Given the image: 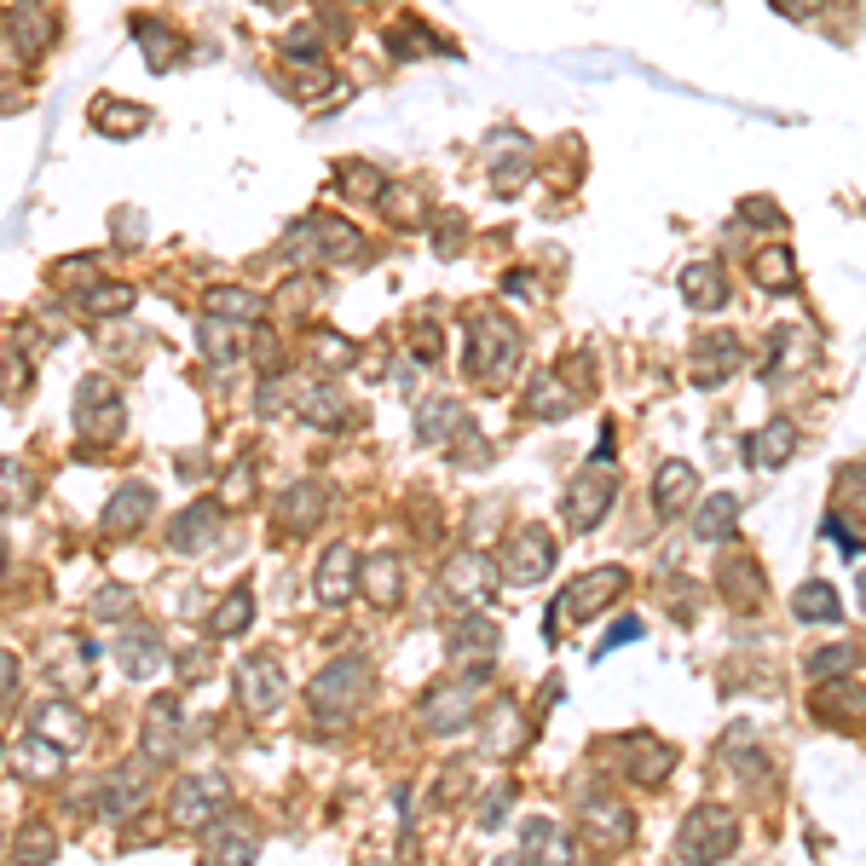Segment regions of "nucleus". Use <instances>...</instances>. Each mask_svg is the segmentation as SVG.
I'll list each match as a JSON object with an SVG mask.
<instances>
[{"label": "nucleus", "mask_w": 866, "mask_h": 866, "mask_svg": "<svg viewBox=\"0 0 866 866\" xmlns=\"http://www.w3.org/2000/svg\"><path fill=\"white\" fill-rule=\"evenodd\" d=\"M456 422H462L456 399H439V405L428 399V405H422V416H416V428H422V439H428V446H434V439H439V446H446V434L456 428Z\"/></svg>", "instance_id": "nucleus-30"}, {"label": "nucleus", "mask_w": 866, "mask_h": 866, "mask_svg": "<svg viewBox=\"0 0 866 866\" xmlns=\"http://www.w3.org/2000/svg\"><path fill=\"white\" fill-rule=\"evenodd\" d=\"M139 41H145V58H151L156 70L174 64V52H179V41H174V35H156V24H139Z\"/></svg>", "instance_id": "nucleus-38"}, {"label": "nucleus", "mask_w": 866, "mask_h": 866, "mask_svg": "<svg viewBox=\"0 0 866 866\" xmlns=\"http://www.w3.org/2000/svg\"><path fill=\"white\" fill-rule=\"evenodd\" d=\"M214 803H226V780L220 774H186L174 785V797H168V815L179 826H203Z\"/></svg>", "instance_id": "nucleus-7"}, {"label": "nucleus", "mask_w": 866, "mask_h": 866, "mask_svg": "<svg viewBox=\"0 0 866 866\" xmlns=\"http://www.w3.org/2000/svg\"><path fill=\"white\" fill-rule=\"evenodd\" d=\"M237 699H244V711L272 716L277 704H284V676H277V664L272 659H249L244 671H237Z\"/></svg>", "instance_id": "nucleus-9"}, {"label": "nucleus", "mask_w": 866, "mask_h": 866, "mask_svg": "<svg viewBox=\"0 0 866 866\" xmlns=\"http://www.w3.org/2000/svg\"><path fill=\"white\" fill-rule=\"evenodd\" d=\"M688 497H693V468H688V462H664L659 479H653L659 514H681V509H688Z\"/></svg>", "instance_id": "nucleus-20"}, {"label": "nucleus", "mask_w": 866, "mask_h": 866, "mask_svg": "<svg viewBox=\"0 0 866 866\" xmlns=\"http://www.w3.org/2000/svg\"><path fill=\"white\" fill-rule=\"evenodd\" d=\"M792 451H797V422H769L757 439H751V462L757 468H780V462H792Z\"/></svg>", "instance_id": "nucleus-19"}, {"label": "nucleus", "mask_w": 866, "mask_h": 866, "mask_svg": "<svg viewBox=\"0 0 866 866\" xmlns=\"http://www.w3.org/2000/svg\"><path fill=\"white\" fill-rule=\"evenodd\" d=\"M341 191H358V197H376V191H381V179H376V174H370L365 163H353L347 174H341Z\"/></svg>", "instance_id": "nucleus-40"}, {"label": "nucleus", "mask_w": 866, "mask_h": 866, "mask_svg": "<svg viewBox=\"0 0 866 866\" xmlns=\"http://www.w3.org/2000/svg\"><path fill=\"white\" fill-rule=\"evenodd\" d=\"M151 762V757H145ZM145 762H133V769H116V780L105 785V797H98V809H105L110 820H128L139 803H145V785H151V774H145Z\"/></svg>", "instance_id": "nucleus-13"}, {"label": "nucleus", "mask_w": 866, "mask_h": 866, "mask_svg": "<svg viewBox=\"0 0 866 866\" xmlns=\"http://www.w3.org/2000/svg\"><path fill=\"white\" fill-rule=\"evenodd\" d=\"M318 514H324V491H318V486H289L284 497H277V526H284V532L318 526Z\"/></svg>", "instance_id": "nucleus-16"}, {"label": "nucleus", "mask_w": 866, "mask_h": 866, "mask_svg": "<svg viewBox=\"0 0 866 866\" xmlns=\"http://www.w3.org/2000/svg\"><path fill=\"white\" fill-rule=\"evenodd\" d=\"M618 641H641V618H618V624H613V636H607V648H601V653H613Z\"/></svg>", "instance_id": "nucleus-42"}, {"label": "nucleus", "mask_w": 866, "mask_h": 866, "mask_svg": "<svg viewBox=\"0 0 866 866\" xmlns=\"http://www.w3.org/2000/svg\"><path fill=\"white\" fill-rule=\"evenodd\" d=\"M514 365H520V330L509 324V318H497V312L479 318L474 324V370L497 388V381L514 376Z\"/></svg>", "instance_id": "nucleus-3"}, {"label": "nucleus", "mask_w": 866, "mask_h": 866, "mask_svg": "<svg viewBox=\"0 0 866 866\" xmlns=\"http://www.w3.org/2000/svg\"><path fill=\"white\" fill-rule=\"evenodd\" d=\"M174 751H179V699H156L145 711V757L174 762Z\"/></svg>", "instance_id": "nucleus-12"}, {"label": "nucleus", "mask_w": 866, "mask_h": 866, "mask_svg": "<svg viewBox=\"0 0 866 866\" xmlns=\"http://www.w3.org/2000/svg\"><path fill=\"white\" fill-rule=\"evenodd\" d=\"M774 7L785 12V17H809V12H820L826 0H774Z\"/></svg>", "instance_id": "nucleus-44"}, {"label": "nucleus", "mask_w": 866, "mask_h": 866, "mask_svg": "<svg viewBox=\"0 0 866 866\" xmlns=\"http://www.w3.org/2000/svg\"><path fill=\"white\" fill-rule=\"evenodd\" d=\"M312 237H318V254L324 260H347V254L358 260L365 254V237H358L347 220H312Z\"/></svg>", "instance_id": "nucleus-26"}, {"label": "nucleus", "mask_w": 866, "mask_h": 866, "mask_svg": "<svg viewBox=\"0 0 866 866\" xmlns=\"http://www.w3.org/2000/svg\"><path fill=\"white\" fill-rule=\"evenodd\" d=\"M116 664H122L128 676H156L163 671V641H156L151 630H128L122 641H116Z\"/></svg>", "instance_id": "nucleus-17"}, {"label": "nucleus", "mask_w": 866, "mask_h": 866, "mask_svg": "<svg viewBox=\"0 0 866 866\" xmlns=\"http://www.w3.org/2000/svg\"><path fill=\"white\" fill-rule=\"evenodd\" d=\"M734 843H739V826H734L728 809H693L688 826H681V838H676V855L681 861H716V855H728Z\"/></svg>", "instance_id": "nucleus-4"}, {"label": "nucleus", "mask_w": 866, "mask_h": 866, "mask_svg": "<svg viewBox=\"0 0 866 866\" xmlns=\"http://www.w3.org/2000/svg\"><path fill=\"white\" fill-rule=\"evenodd\" d=\"M861 583H866V578H861Z\"/></svg>", "instance_id": "nucleus-46"}, {"label": "nucleus", "mask_w": 866, "mask_h": 866, "mask_svg": "<svg viewBox=\"0 0 866 866\" xmlns=\"http://www.w3.org/2000/svg\"><path fill=\"white\" fill-rule=\"evenodd\" d=\"M491 722H497V728H491V739H486V745H491V751H514V745H520V739H526V728H520V711H514V704H509V699H502V704H497V711H491Z\"/></svg>", "instance_id": "nucleus-32"}, {"label": "nucleus", "mask_w": 866, "mask_h": 866, "mask_svg": "<svg viewBox=\"0 0 866 866\" xmlns=\"http://www.w3.org/2000/svg\"><path fill=\"white\" fill-rule=\"evenodd\" d=\"M446 590L451 595H479V590H491V560L486 555H474V549H462V555H451L446 560Z\"/></svg>", "instance_id": "nucleus-18"}, {"label": "nucleus", "mask_w": 866, "mask_h": 866, "mask_svg": "<svg viewBox=\"0 0 866 866\" xmlns=\"http://www.w3.org/2000/svg\"><path fill=\"white\" fill-rule=\"evenodd\" d=\"M353 583H358V555L347 549V543H330V549H324V567H318V601L341 607V601L353 595Z\"/></svg>", "instance_id": "nucleus-11"}, {"label": "nucleus", "mask_w": 866, "mask_h": 866, "mask_svg": "<svg viewBox=\"0 0 866 866\" xmlns=\"http://www.w3.org/2000/svg\"><path fill=\"white\" fill-rule=\"evenodd\" d=\"M491 641H497L491 618H486V624H479V618H468V624H462V636H451V659L474 653V648H479V653H491Z\"/></svg>", "instance_id": "nucleus-35"}, {"label": "nucleus", "mask_w": 866, "mask_h": 866, "mask_svg": "<svg viewBox=\"0 0 866 866\" xmlns=\"http://www.w3.org/2000/svg\"><path fill=\"white\" fill-rule=\"evenodd\" d=\"M792 613H797V618H809V624H838V618H843L832 583H803L797 601H792Z\"/></svg>", "instance_id": "nucleus-28"}, {"label": "nucleus", "mask_w": 866, "mask_h": 866, "mask_svg": "<svg viewBox=\"0 0 866 866\" xmlns=\"http://www.w3.org/2000/svg\"><path fill=\"white\" fill-rule=\"evenodd\" d=\"M133 307V289H93L87 295V312H128Z\"/></svg>", "instance_id": "nucleus-39"}, {"label": "nucleus", "mask_w": 866, "mask_h": 866, "mask_svg": "<svg viewBox=\"0 0 866 866\" xmlns=\"http://www.w3.org/2000/svg\"><path fill=\"white\" fill-rule=\"evenodd\" d=\"M284 58H318V35H307V29L289 35V41H284Z\"/></svg>", "instance_id": "nucleus-43"}, {"label": "nucleus", "mask_w": 866, "mask_h": 866, "mask_svg": "<svg viewBox=\"0 0 866 866\" xmlns=\"http://www.w3.org/2000/svg\"><path fill=\"white\" fill-rule=\"evenodd\" d=\"M214 532H220V514L209 509V502H191V509L168 526V543H174L179 555H203L209 543H214Z\"/></svg>", "instance_id": "nucleus-14"}, {"label": "nucleus", "mask_w": 866, "mask_h": 866, "mask_svg": "<svg viewBox=\"0 0 866 866\" xmlns=\"http://www.w3.org/2000/svg\"><path fill=\"white\" fill-rule=\"evenodd\" d=\"M607 509H613V479H601V474L572 479V491H567V520H572L578 532H595Z\"/></svg>", "instance_id": "nucleus-10"}, {"label": "nucleus", "mask_w": 866, "mask_h": 866, "mask_svg": "<svg viewBox=\"0 0 866 866\" xmlns=\"http://www.w3.org/2000/svg\"><path fill=\"white\" fill-rule=\"evenodd\" d=\"M838 671H855V648H820V653H809V676H838Z\"/></svg>", "instance_id": "nucleus-37"}, {"label": "nucleus", "mask_w": 866, "mask_h": 866, "mask_svg": "<svg viewBox=\"0 0 866 866\" xmlns=\"http://www.w3.org/2000/svg\"><path fill=\"white\" fill-rule=\"evenodd\" d=\"M479 688H486V664H474L462 681H446L439 693H428V704H422V722H428L434 734H456L474 722V704H479Z\"/></svg>", "instance_id": "nucleus-2"}, {"label": "nucleus", "mask_w": 866, "mask_h": 866, "mask_svg": "<svg viewBox=\"0 0 866 866\" xmlns=\"http://www.w3.org/2000/svg\"><path fill=\"white\" fill-rule=\"evenodd\" d=\"M365 590H370L376 607H393V601L405 595V583H399V560H393L388 549L370 555V567H365Z\"/></svg>", "instance_id": "nucleus-27"}, {"label": "nucleus", "mask_w": 866, "mask_h": 866, "mask_svg": "<svg viewBox=\"0 0 866 866\" xmlns=\"http://www.w3.org/2000/svg\"><path fill=\"white\" fill-rule=\"evenodd\" d=\"M757 284H769V289H792V284H797V272H792V254H785V249L757 254Z\"/></svg>", "instance_id": "nucleus-33"}, {"label": "nucleus", "mask_w": 866, "mask_h": 866, "mask_svg": "<svg viewBox=\"0 0 866 866\" xmlns=\"http://www.w3.org/2000/svg\"><path fill=\"white\" fill-rule=\"evenodd\" d=\"M249 618H254V590H244V583H237V590H232V595H226V601H220V607H214L209 630H214V636H237V630H244Z\"/></svg>", "instance_id": "nucleus-29"}, {"label": "nucleus", "mask_w": 866, "mask_h": 866, "mask_svg": "<svg viewBox=\"0 0 866 866\" xmlns=\"http://www.w3.org/2000/svg\"><path fill=\"white\" fill-rule=\"evenodd\" d=\"M128 607V590H110V595H98V613H122Z\"/></svg>", "instance_id": "nucleus-45"}, {"label": "nucleus", "mask_w": 866, "mask_h": 866, "mask_svg": "<svg viewBox=\"0 0 866 866\" xmlns=\"http://www.w3.org/2000/svg\"><path fill=\"white\" fill-rule=\"evenodd\" d=\"M624 583H630V578H624V567H595L590 578L578 583V590L560 595V607H555V613H567V618H578V624H583V618H595L601 607H607V601L624 590Z\"/></svg>", "instance_id": "nucleus-8"}, {"label": "nucleus", "mask_w": 866, "mask_h": 866, "mask_svg": "<svg viewBox=\"0 0 866 866\" xmlns=\"http://www.w3.org/2000/svg\"><path fill=\"white\" fill-rule=\"evenodd\" d=\"M35 734L52 739L58 751H70V745H82L87 728H82V711H70V704H47L41 716H35Z\"/></svg>", "instance_id": "nucleus-24"}, {"label": "nucleus", "mask_w": 866, "mask_h": 866, "mask_svg": "<svg viewBox=\"0 0 866 866\" xmlns=\"http://www.w3.org/2000/svg\"><path fill=\"white\" fill-rule=\"evenodd\" d=\"M295 416L312 422V428H341V422H347L353 411H347V399H341L335 388H312V393L295 399Z\"/></svg>", "instance_id": "nucleus-22"}, {"label": "nucleus", "mask_w": 866, "mask_h": 866, "mask_svg": "<svg viewBox=\"0 0 866 866\" xmlns=\"http://www.w3.org/2000/svg\"><path fill=\"white\" fill-rule=\"evenodd\" d=\"M820 711H826V716H832V711H866V693H861V688H838V693L820 699Z\"/></svg>", "instance_id": "nucleus-41"}, {"label": "nucleus", "mask_w": 866, "mask_h": 866, "mask_svg": "<svg viewBox=\"0 0 866 866\" xmlns=\"http://www.w3.org/2000/svg\"><path fill=\"white\" fill-rule=\"evenodd\" d=\"M254 850H260V832L237 809L209 820V832H203V855L209 861H254Z\"/></svg>", "instance_id": "nucleus-6"}, {"label": "nucleus", "mask_w": 866, "mask_h": 866, "mask_svg": "<svg viewBox=\"0 0 866 866\" xmlns=\"http://www.w3.org/2000/svg\"><path fill=\"white\" fill-rule=\"evenodd\" d=\"M151 509H156L151 486H122V491L110 497V509H105V526L110 532H139L151 520Z\"/></svg>", "instance_id": "nucleus-15"}, {"label": "nucleus", "mask_w": 866, "mask_h": 866, "mask_svg": "<svg viewBox=\"0 0 866 866\" xmlns=\"http://www.w3.org/2000/svg\"><path fill=\"white\" fill-rule=\"evenodd\" d=\"M549 567H555V537L543 526H526L509 543V555H502V578L509 583H537Z\"/></svg>", "instance_id": "nucleus-5"}, {"label": "nucleus", "mask_w": 866, "mask_h": 866, "mask_svg": "<svg viewBox=\"0 0 866 866\" xmlns=\"http://www.w3.org/2000/svg\"><path fill=\"white\" fill-rule=\"evenodd\" d=\"M365 693H370V664L353 653V659H335L330 671L312 681V688H307V704H312V711L324 716V722H341L347 711H358V704H365Z\"/></svg>", "instance_id": "nucleus-1"}, {"label": "nucleus", "mask_w": 866, "mask_h": 866, "mask_svg": "<svg viewBox=\"0 0 866 866\" xmlns=\"http://www.w3.org/2000/svg\"><path fill=\"white\" fill-rule=\"evenodd\" d=\"M624 751H630V774H636L641 785L664 780V769H671V751H664L653 734H630V739H624Z\"/></svg>", "instance_id": "nucleus-25"}, {"label": "nucleus", "mask_w": 866, "mask_h": 866, "mask_svg": "<svg viewBox=\"0 0 866 866\" xmlns=\"http://www.w3.org/2000/svg\"><path fill=\"white\" fill-rule=\"evenodd\" d=\"M203 307H209L214 318H254V312H260V300H254L249 289H209Z\"/></svg>", "instance_id": "nucleus-31"}, {"label": "nucleus", "mask_w": 866, "mask_h": 866, "mask_svg": "<svg viewBox=\"0 0 866 866\" xmlns=\"http://www.w3.org/2000/svg\"><path fill=\"white\" fill-rule=\"evenodd\" d=\"M722 289H728V284H722L716 260H693V266H681V295H688V307H699V312L716 307Z\"/></svg>", "instance_id": "nucleus-21"}, {"label": "nucleus", "mask_w": 866, "mask_h": 866, "mask_svg": "<svg viewBox=\"0 0 866 866\" xmlns=\"http://www.w3.org/2000/svg\"><path fill=\"white\" fill-rule=\"evenodd\" d=\"M439 41L434 35H422V24H399V29H388V52L393 58H422V52H434Z\"/></svg>", "instance_id": "nucleus-34"}, {"label": "nucleus", "mask_w": 866, "mask_h": 866, "mask_svg": "<svg viewBox=\"0 0 866 866\" xmlns=\"http://www.w3.org/2000/svg\"><path fill=\"white\" fill-rule=\"evenodd\" d=\"M139 122H145V110H139V105H98V128H105V133H116V128L139 133Z\"/></svg>", "instance_id": "nucleus-36"}, {"label": "nucleus", "mask_w": 866, "mask_h": 866, "mask_svg": "<svg viewBox=\"0 0 866 866\" xmlns=\"http://www.w3.org/2000/svg\"><path fill=\"white\" fill-rule=\"evenodd\" d=\"M734 520H739V502H734L728 491H716V497L693 514V537H699V543H722V537H734Z\"/></svg>", "instance_id": "nucleus-23"}]
</instances>
